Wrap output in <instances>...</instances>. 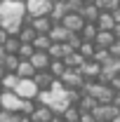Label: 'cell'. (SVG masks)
I'll return each mask as SVG.
<instances>
[{"mask_svg":"<svg viewBox=\"0 0 120 122\" xmlns=\"http://www.w3.org/2000/svg\"><path fill=\"white\" fill-rule=\"evenodd\" d=\"M108 122H120V115H115V117H111Z\"/></svg>","mask_w":120,"mask_h":122,"instance_id":"74e56055","label":"cell"},{"mask_svg":"<svg viewBox=\"0 0 120 122\" xmlns=\"http://www.w3.org/2000/svg\"><path fill=\"white\" fill-rule=\"evenodd\" d=\"M28 117H31V122H49L52 120V110L47 106H43V103H35V108H33V113Z\"/></svg>","mask_w":120,"mask_h":122,"instance_id":"9c48e42d","label":"cell"},{"mask_svg":"<svg viewBox=\"0 0 120 122\" xmlns=\"http://www.w3.org/2000/svg\"><path fill=\"white\" fill-rule=\"evenodd\" d=\"M108 87L115 92V94H120V75H115V77H113V80L108 82Z\"/></svg>","mask_w":120,"mask_h":122,"instance_id":"f546056e","label":"cell"},{"mask_svg":"<svg viewBox=\"0 0 120 122\" xmlns=\"http://www.w3.org/2000/svg\"><path fill=\"white\" fill-rule=\"evenodd\" d=\"M0 122H19V113L2 110V108H0Z\"/></svg>","mask_w":120,"mask_h":122,"instance_id":"4316f807","label":"cell"},{"mask_svg":"<svg viewBox=\"0 0 120 122\" xmlns=\"http://www.w3.org/2000/svg\"><path fill=\"white\" fill-rule=\"evenodd\" d=\"M19 122H31V117H26V115H19Z\"/></svg>","mask_w":120,"mask_h":122,"instance_id":"d590c367","label":"cell"},{"mask_svg":"<svg viewBox=\"0 0 120 122\" xmlns=\"http://www.w3.org/2000/svg\"><path fill=\"white\" fill-rule=\"evenodd\" d=\"M19 40H16L14 35H7L5 38V42H2V49H5V54H16V49H19Z\"/></svg>","mask_w":120,"mask_h":122,"instance_id":"d6986e66","label":"cell"},{"mask_svg":"<svg viewBox=\"0 0 120 122\" xmlns=\"http://www.w3.org/2000/svg\"><path fill=\"white\" fill-rule=\"evenodd\" d=\"M31 80L35 82V87H38L40 92H43V89H49V85L54 82V77L49 75L47 71H35V75L31 77Z\"/></svg>","mask_w":120,"mask_h":122,"instance_id":"7c38bea8","label":"cell"},{"mask_svg":"<svg viewBox=\"0 0 120 122\" xmlns=\"http://www.w3.org/2000/svg\"><path fill=\"white\" fill-rule=\"evenodd\" d=\"M82 2H94V0H82Z\"/></svg>","mask_w":120,"mask_h":122,"instance_id":"ab89813d","label":"cell"},{"mask_svg":"<svg viewBox=\"0 0 120 122\" xmlns=\"http://www.w3.org/2000/svg\"><path fill=\"white\" fill-rule=\"evenodd\" d=\"M78 122H94V117H92L90 113H80V117H78Z\"/></svg>","mask_w":120,"mask_h":122,"instance_id":"4dcf8cb0","label":"cell"},{"mask_svg":"<svg viewBox=\"0 0 120 122\" xmlns=\"http://www.w3.org/2000/svg\"><path fill=\"white\" fill-rule=\"evenodd\" d=\"M99 33V28L94 26V24H85L82 28L78 30V35H80V40L82 42H94V35Z\"/></svg>","mask_w":120,"mask_h":122,"instance_id":"2e32d148","label":"cell"},{"mask_svg":"<svg viewBox=\"0 0 120 122\" xmlns=\"http://www.w3.org/2000/svg\"><path fill=\"white\" fill-rule=\"evenodd\" d=\"M2 59H5V49H2V45H0V63H2Z\"/></svg>","mask_w":120,"mask_h":122,"instance_id":"8d00e7d4","label":"cell"},{"mask_svg":"<svg viewBox=\"0 0 120 122\" xmlns=\"http://www.w3.org/2000/svg\"><path fill=\"white\" fill-rule=\"evenodd\" d=\"M19 106H21V99L16 96L14 92H2V94H0V108H2V110L19 113Z\"/></svg>","mask_w":120,"mask_h":122,"instance_id":"8992f818","label":"cell"},{"mask_svg":"<svg viewBox=\"0 0 120 122\" xmlns=\"http://www.w3.org/2000/svg\"><path fill=\"white\" fill-rule=\"evenodd\" d=\"M111 33H113V38H115V40H120V24H115V26L111 28Z\"/></svg>","mask_w":120,"mask_h":122,"instance_id":"1f68e13d","label":"cell"},{"mask_svg":"<svg viewBox=\"0 0 120 122\" xmlns=\"http://www.w3.org/2000/svg\"><path fill=\"white\" fill-rule=\"evenodd\" d=\"M49 122H64V117H61V115H52V120Z\"/></svg>","mask_w":120,"mask_h":122,"instance_id":"836d02e7","label":"cell"},{"mask_svg":"<svg viewBox=\"0 0 120 122\" xmlns=\"http://www.w3.org/2000/svg\"><path fill=\"white\" fill-rule=\"evenodd\" d=\"M113 33L111 30H99L97 35H94V47H101V49H108V47L113 45Z\"/></svg>","mask_w":120,"mask_h":122,"instance_id":"5bb4252c","label":"cell"},{"mask_svg":"<svg viewBox=\"0 0 120 122\" xmlns=\"http://www.w3.org/2000/svg\"><path fill=\"white\" fill-rule=\"evenodd\" d=\"M0 2H2V0H0Z\"/></svg>","mask_w":120,"mask_h":122,"instance_id":"60d3db41","label":"cell"},{"mask_svg":"<svg viewBox=\"0 0 120 122\" xmlns=\"http://www.w3.org/2000/svg\"><path fill=\"white\" fill-rule=\"evenodd\" d=\"M61 26L66 30H71V33H78V30L85 26V21H82V16L78 14V12H68V14H64V19L59 21Z\"/></svg>","mask_w":120,"mask_h":122,"instance_id":"5b68a950","label":"cell"},{"mask_svg":"<svg viewBox=\"0 0 120 122\" xmlns=\"http://www.w3.org/2000/svg\"><path fill=\"white\" fill-rule=\"evenodd\" d=\"M26 7L24 0H2L0 2V28L10 26V24H24Z\"/></svg>","mask_w":120,"mask_h":122,"instance_id":"6da1fadb","label":"cell"},{"mask_svg":"<svg viewBox=\"0 0 120 122\" xmlns=\"http://www.w3.org/2000/svg\"><path fill=\"white\" fill-rule=\"evenodd\" d=\"M66 71V66H64V61H57V59H49V66H47V73L54 77V80H59L61 73Z\"/></svg>","mask_w":120,"mask_h":122,"instance_id":"e0dca14e","label":"cell"},{"mask_svg":"<svg viewBox=\"0 0 120 122\" xmlns=\"http://www.w3.org/2000/svg\"><path fill=\"white\" fill-rule=\"evenodd\" d=\"M5 38H7V33H5V30L0 28V45H2V42H5Z\"/></svg>","mask_w":120,"mask_h":122,"instance_id":"e575fe53","label":"cell"},{"mask_svg":"<svg viewBox=\"0 0 120 122\" xmlns=\"http://www.w3.org/2000/svg\"><path fill=\"white\" fill-rule=\"evenodd\" d=\"M33 108H35V101H31V99H21V106H19V115H26V117H28L31 113H33Z\"/></svg>","mask_w":120,"mask_h":122,"instance_id":"484cf974","label":"cell"},{"mask_svg":"<svg viewBox=\"0 0 120 122\" xmlns=\"http://www.w3.org/2000/svg\"><path fill=\"white\" fill-rule=\"evenodd\" d=\"M16 82H19V77H16L14 73H5L2 80H0V87H2V92H14Z\"/></svg>","mask_w":120,"mask_h":122,"instance_id":"ac0fdd59","label":"cell"},{"mask_svg":"<svg viewBox=\"0 0 120 122\" xmlns=\"http://www.w3.org/2000/svg\"><path fill=\"white\" fill-rule=\"evenodd\" d=\"M28 63L33 66V71H47V66H49V56H47V52H35V49H33Z\"/></svg>","mask_w":120,"mask_h":122,"instance_id":"ba28073f","label":"cell"},{"mask_svg":"<svg viewBox=\"0 0 120 122\" xmlns=\"http://www.w3.org/2000/svg\"><path fill=\"white\" fill-rule=\"evenodd\" d=\"M38 87H35V82L33 80H19L14 87V94L19 99H31V101H35V96H38Z\"/></svg>","mask_w":120,"mask_h":122,"instance_id":"277c9868","label":"cell"},{"mask_svg":"<svg viewBox=\"0 0 120 122\" xmlns=\"http://www.w3.org/2000/svg\"><path fill=\"white\" fill-rule=\"evenodd\" d=\"M80 42H82V40H80V35H78V33H68L66 45L71 47V49H78V47H80Z\"/></svg>","mask_w":120,"mask_h":122,"instance_id":"83f0119b","label":"cell"},{"mask_svg":"<svg viewBox=\"0 0 120 122\" xmlns=\"http://www.w3.org/2000/svg\"><path fill=\"white\" fill-rule=\"evenodd\" d=\"M94 26H97L99 30H111L113 26H115V19H113L111 12H99L97 21H94Z\"/></svg>","mask_w":120,"mask_h":122,"instance_id":"4fadbf2b","label":"cell"},{"mask_svg":"<svg viewBox=\"0 0 120 122\" xmlns=\"http://www.w3.org/2000/svg\"><path fill=\"white\" fill-rule=\"evenodd\" d=\"M31 45H33L35 52H47V47H49V38H47V35H35Z\"/></svg>","mask_w":120,"mask_h":122,"instance_id":"44dd1931","label":"cell"},{"mask_svg":"<svg viewBox=\"0 0 120 122\" xmlns=\"http://www.w3.org/2000/svg\"><path fill=\"white\" fill-rule=\"evenodd\" d=\"M68 52H73V49L66 45V42H49V47H47V56L49 59H57V61H61Z\"/></svg>","mask_w":120,"mask_h":122,"instance_id":"52a82bcc","label":"cell"},{"mask_svg":"<svg viewBox=\"0 0 120 122\" xmlns=\"http://www.w3.org/2000/svg\"><path fill=\"white\" fill-rule=\"evenodd\" d=\"M52 0H24V7H26V16L35 19V16H47L52 10Z\"/></svg>","mask_w":120,"mask_h":122,"instance_id":"7a4b0ae2","label":"cell"},{"mask_svg":"<svg viewBox=\"0 0 120 122\" xmlns=\"http://www.w3.org/2000/svg\"><path fill=\"white\" fill-rule=\"evenodd\" d=\"M61 117H64V122H78V117H80V110L75 106H68L64 113H61Z\"/></svg>","mask_w":120,"mask_h":122,"instance_id":"cb8c5ba5","label":"cell"},{"mask_svg":"<svg viewBox=\"0 0 120 122\" xmlns=\"http://www.w3.org/2000/svg\"><path fill=\"white\" fill-rule=\"evenodd\" d=\"M94 7H97L99 12H113V10L118 7V2H115V0H94Z\"/></svg>","mask_w":120,"mask_h":122,"instance_id":"603a6c76","label":"cell"},{"mask_svg":"<svg viewBox=\"0 0 120 122\" xmlns=\"http://www.w3.org/2000/svg\"><path fill=\"white\" fill-rule=\"evenodd\" d=\"M78 14L82 16V21H85V24H94V21H97V16H99V10L94 7V2H85V5L80 7V12H78Z\"/></svg>","mask_w":120,"mask_h":122,"instance_id":"8fae6325","label":"cell"},{"mask_svg":"<svg viewBox=\"0 0 120 122\" xmlns=\"http://www.w3.org/2000/svg\"><path fill=\"white\" fill-rule=\"evenodd\" d=\"M59 82L64 85V89H80V87L85 85V80L78 73V68H66V71L61 73Z\"/></svg>","mask_w":120,"mask_h":122,"instance_id":"3957f363","label":"cell"},{"mask_svg":"<svg viewBox=\"0 0 120 122\" xmlns=\"http://www.w3.org/2000/svg\"><path fill=\"white\" fill-rule=\"evenodd\" d=\"M16 66H19L16 54H5V59H2V68H5V73H14Z\"/></svg>","mask_w":120,"mask_h":122,"instance_id":"ffe728a7","label":"cell"},{"mask_svg":"<svg viewBox=\"0 0 120 122\" xmlns=\"http://www.w3.org/2000/svg\"><path fill=\"white\" fill-rule=\"evenodd\" d=\"M14 75L19 77V80H31V77L35 75V71H33V66H31L28 61H19V66H16Z\"/></svg>","mask_w":120,"mask_h":122,"instance_id":"9a60e30c","label":"cell"},{"mask_svg":"<svg viewBox=\"0 0 120 122\" xmlns=\"http://www.w3.org/2000/svg\"><path fill=\"white\" fill-rule=\"evenodd\" d=\"M68 33L71 30H66L61 24H52V28L47 30V38H49V42H66Z\"/></svg>","mask_w":120,"mask_h":122,"instance_id":"30bf717a","label":"cell"},{"mask_svg":"<svg viewBox=\"0 0 120 122\" xmlns=\"http://www.w3.org/2000/svg\"><path fill=\"white\" fill-rule=\"evenodd\" d=\"M108 59H111L108 49H101V47H97V49H94V54H92V61H97L99 66H101V63H106Z\"/></svg>","mask_w":120,"mask_h":122,"instance_id":"d4e9b609","label":"cell"},{"mask_svg":"<svg viewBox=\"0 0 120 122\" xmlns=\"http://www.w3.org/2000/svg\"><path fill=\"white\" fill-rule=\"evenodd\" d=\"M2 75H5V68H2V63H0V80H2Z\"/></svg>","mask_w":120,"mask_h":122,"instance_id":"f35d334b","label":"cell"},{"mask_svg":"<svg viewBox=\"0 0 120 122\" xmlns=\"http://www.w3.org/2000/svg\"><path fill=\"white\" fill-rule=\"evenodd\" d=\"M111 14H113V19H115V24H120V5L113 10V12H111Z\"/></svg>","mask_w":120,"mask_h":122,"instance_id":"d6a6232c","label":"cell"},{"mask_svg":"<svg viewBox=\"0 0 120 122\" xmlns=\"http://www.w3.org/2000/svg\"><path fill=\"white\" fill-rule=\"evenodd\" d=\"M108 54L111 59H120V40H113V45L108 47Z\"/></svg>","mask_w":120,"mask_h":122,"instance_id":"f1b7e54d","label":"cell"},{"mask_svg":"<svg viewBox=\"0 0 120 122\" xmlns=\"http://www.w3.org/2000/svg\"><path fill=\"white\" fill-rule=\"evenodd\" d=\"M94 49H97V47H94V42H80V47H78L75 52H78V54H80L82 59H92Z\"/></svg>","mask_w":120,"mask_h":122,"instance_id":"7402d4cb","label":"cell"}]
</instances>
